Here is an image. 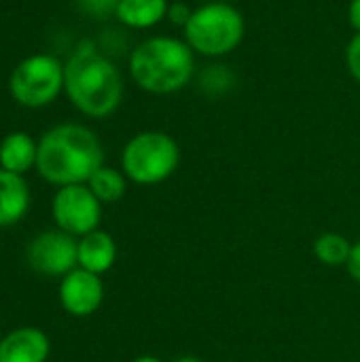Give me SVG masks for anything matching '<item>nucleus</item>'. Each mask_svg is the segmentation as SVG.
<instances>
[{"label": "nucleus", "instance_id": "4468645a", "mask_svg": "<svg viewBox=\"0 0 360 362\" xmlns=\"http://www.w3.org/2000/svg\"><path fill=\"white\" fill-rule=\"evenodd\" d=\"M168 6V0H121L115 17L127 28L146 30L166 19Z\"/></svg>", "mask_w": 360, "mask_h": 362}, {"label": "nucleus", "instance_id": "2eb2a0df", "mask_svg": "<svg viewBox=\"0 0 360 362\" xmlns=\"http://www.w3.org/2000/svg\"><path fill=\"white\" fill-rule=\"evenodd\" d=\"M87 187L102 204H115L127 191V176L115 168L102 165L91 174V178L87 180Z\"/></svg>", "mask_w": 360, "mask_h": 362}, {"label": "nucleus", "instance_id": "a211bd4d", "mask_svg": "<svg viewBox=\"0 0 360 362\" xmlns=\"http://www.w3.org/2000/svg\"><path fill=\"white\" fill-rule=\"evenodd\" d=\"M76 2L85 15L93 19H106L117 13V6L121 0H76Z\"/></svg>", "mask_w": 360, "mask_h": 362}, {"label": "nucleus", "instance_id": "39448f33", "mask_svg": "<svg viewBox=\"0 0 360 362\" xmlns=\"http://www.w3.org/2000/svg\"><path fill=\"white\" fill-rule=\"evenodd\" d=\"M180 163V148L178 142L157 129L140 132L127 140L121 153V172L127 180L153 187L166 182Z\"/></svg>", "mask_w": 360, "mask_h": 362}, {"label": "nucleus", "instance_id": "dca6fc26", "mask_svg": "<svg viewBox=\"0 0 360 362\" xmlns=\"http://www.w3.org/2000/svg\"><path fill=\"white\" fill-rule=\"evenodd\" d=\"M352 252V242L342 233H323L314 242V257L329 267L348 265Z\"/></svg>", "mask_w": 360, "mask_h": 362}, {"label": "nucleus", "instance_id": "7ed1b4c3", "mask_svg": "<svg viewBox=\"0 0 360 362\" xmlns=\"http://www.w3.org/2000/svg\"><path fill=\"white\" fill-rule=\"evenodd\" d=\"M195 72V53L176 36H151L129 55V76L146 93L170 95L185 89Z\"/></svg>", "mask_w": 360, "mask_h": 362}, {"label": "nucleus", "instance_id": "20e7f679", "mask_svg": "<svg viewBox=\"0 0 360 362\" xmlns=\"http://www.w3.org/2000/svg\"><path fill=\"white\" fill-rule=\"evenodd\" d=\"M244 34L246 21L240 8L221 0L193 8V15L182 30V38L193 53L212 59L233 53L242 45Z\"/></svg>", "mask_w": 360, "mask_h": 362}, {"label": "nucleus", "instance_id": "f8f14e48", "mask_svg": "<svg viewBox=\"0 0 360 362\" xmlns=\"http://www.w3.org/2000/svg\"><path fill=\"white\" fill-rule=\"evenodd\" d=\"M117 261V244L110 233L95 229L79 238V267L91 274H106Z\"/></svg>", "mask_w": 360, "mask_h": 362}, {"label": "nucleus", "instance_id": "5701e85b", "mask_svg": "<svg viewBox=\"0 0 360 362\" xmlns=\"http://www.w3.org/2000/svg\"><path fill=\"white\" fill-rule=\"evenodd\" d=\"M132 362H163L161 358H157V356H138V358H134Z\"/></svg>", "mask_w": 360, "mask_h": 362}, {"label": "nucleus", "instance_id": "4be33fe9", "mask_svg": "<svg viewBox=\"0 0 360 362\" xmlns=\"http://www.w3.org/2000/svg\"><path fill=\"white\" fill-rule=\"evenodd\" d=\"M348 21L354 32H360V0H350L348 6Z\"/></svg>", "mask_w": 360, "mask_h": 362}, {"label": "nucleus", "instance_id": "6ab92c4d", "mask_svg": "<svg viewBox=\"0 0 360 362\" xmlns=\"http://www.w3.org/2000/svg\"><path fill=\"white\" fill-rule=\"evenodd\" d=\"M191 15H193V8H191L187 2H182V0H176V2H170L166 19H168L172 25H176V28L185 30V25L189 23Z\"/></svg>", "mask_w": 360, "mask_h": 362}, {"label": "nucleus", "instance_id": "b1692460", "mask_svg": "<svg viewBox=\"0 0 360 362\" xmlns=\"http://www.w3.org/2000/svg\"><path fill=\"white\" fill-rule=\"evenodd\" d=\"M172 362H206L202 361V358H197V356H180V358H176V361Z\"/></svg>", "mask_w": 360, "mask_h": 362}, {"label": "nucleus", "instance_id": "423d86ee", "mask_svg": "<svg viewBox=\"0 0 360 362\" xmlns=\"http://www.w3.org/2000/svg\"><path fill=\"white\" fill-rule=\"evenodd\" d=\"M8 89L13 100L21 106H47L57 100L64 89V64L49 53L30 55L15 66Z\"/></svg>", "mask_w": 360, "mask_h": 362}, {"label": "nucleus", "instance_id": "f3484780", "mask_svg": "<svg viewBox=\"0 0 360 362\" xmlns=\"http://www.w3.org/2000/svg\"><path fill=\"white\" fill-rule=\"evenodd\" d=\"M236 83V76L233 72L223 66V64H212L210 68H206L199 76V87L202 91L210 93V95H221V93H227Z\"/></svg>", "mask_w": 360, "mask_h": 362}, {"label": "nucleus", "instance_id": "412c9836", "mask_svg": "<svg viewBox=\"0 0 360 362\" xmlns=\"http://www.w3.org/2000/svg\"><path fill=\"white\" fill-rule=\"evenodd\" d=\"M348 274L352 276L354 282L360 284V242L352 244V252H350V259H348Z\"/></svg>", "mask_w": 360, "mask_h": 362}, {"label": "nucleus", "instance_id": "f257e3e1", "mask_svg": "<svg viewBox=\"0 0 360 362\" xmlns=\"http://www.w3.org/2000/svg\"><path fill=\"white\" fill-rule=\"evenodd\" d=\"M104 165L100 138L85 125L62 123L42 134L36 153V172L49 185H87L91 174Z\"/></svg>", "mask_w": 360, "mask_h": 362}, {"label": "nucleus", "instance_id": "0eeeda50", "mask_svg": "<svg viewBox=\"0 0 360 362\" xmlns=\"http://www.w3.org/2000/svg\"><path fill=\"white\" fill-rule=\"evenodd\" d=\"M51 216L57 229L83 238L100 229L102 202L91 193L87 185L59 187L51 202Z\"/></svg>", "mask_w": 360, "mask_h": 362}, {"label": "nucleus", "instance_id": "6e6552de", "mask_svg": "<svg viewBox=\"0 0 360 362\" xmlns=\"http://www.w3.org/2000/svg\"><path fill=\"white\" fill-rule=\"evenodd\" d=\"M25 261L40 276L64 278L79 267V240L62 229L42 231L30 240Z\"/></svg>", "mask_w": 360, "mask_h": 362}, {"label": "nucleus", "instance_id": "ddd939ff", "mask_svg": "<svg viewBox=\"0 0 360 362\" xmlns=\"http://www.w3.org/2000/svg\"><path fill=\"white\" fill-rule=\"evenodd\" d=\"M38 142L25 132H13L0 142V170L23 176L28 170L36 168Z\"/></svg>", "mask_w": 360, "mask_h": 362}, {"label": "nucleus", "instance_id": "1a4fd4ad", "mask_svg": "<svg viewBox=\"0 0 360 362\" xmlns=\"http://www.w3.org/2000/svg\"><path fill=\"white\" fill-rule=\"evenodd\" d=\"M104 301V282L87 269H72L59 282V303L74 318H87L100 310Z\"/></svg>", "mask_w": 360, "mask_h": 362}, {"label": "nucleus", "instance_id": "aec40b11", "mask_svg": "<svg viewBox=\"0 0 360 362\" xmlns=\"http://www.w3.org/2000/svg\"><path fill=\"white\" fill-rule=\"evenodd\" d=\"M346 66L352 78L360 85V32H356L346 47Z\"/></svg>", "mask_w": 360, "mask_h": 362}, {"label": "nucleus", "instance_id": "9d476101", "mask_svg": "<svg viewBox=\"0 0 360 362\" xmlns=\"http://www.w3.org/2000/svg\"><path fill=\"white\" fill-rule=\"evenodd\" d=\"M51 341L38 327H17L0 339V362H47Z\"/></svg>", "mask_w": 360, "mask_h": 362}, {"label": "nucleus", "instance_id": "f03ea898", "mask_svg": "<svg viewBox=\"0 0 360 362\" xmlns=\"http://www.w3.org/2000/svg\"><path fill=\"white\" fill-rule=\"evenodd\" d=\"M64 91L85 117L106 119L123 100V76L91 40H81L64 64Z\"/></svg>", "mask_w": 360, "mask_h": 362}, {"label": "nucleus", "instance_id": "9b49d317", "mask_svg": "<svg viewBox=\"0 0 360 362\" xmlns=\"http://www.w3.org/2000/svg\"><path fill=\"white\" fill-rule=\"evenodd\" d=\"M30 210V187L23 176L0 170V227L17 225Z\"/></svg>", "mask_w": 360, "mask_h": 362}, {"label": "nucleus", "instance_id": "393cba45", "mask_svg": "<svg viewBox=\"0 0 360 362\" xmlns=\"http://www.w3.org/2000/svg\"><path fill=\"white\" fill-rule=\"evenodd\" d=\"M0 339H2V335H0Z\"/></svg>", "mask_w": 360, "mask_h": 362}]
</instances>
